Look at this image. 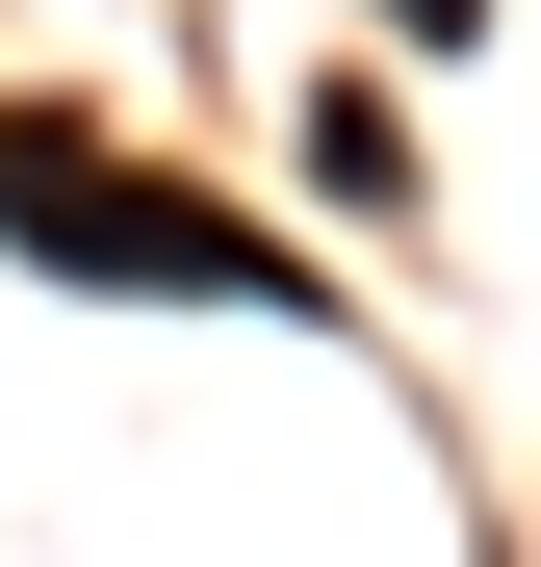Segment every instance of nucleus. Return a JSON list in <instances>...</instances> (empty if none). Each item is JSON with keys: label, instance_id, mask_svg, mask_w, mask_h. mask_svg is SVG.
I'll return each instance as SVG.
<instances>
[{"label": "nucleus", "instance_id": "f257e3e1", "mask_svg": "<svg viewBox=\"0 0 541 567\" xmlns=\"http://www.w3.org/2000/svg\"><path fill=\"white\" fill-rule=\"evenodd\" d=\"M0 233H27V258H77V284H284L232 207H155V181H104L77 130H0Z\"/></svg>", "mask_w": 541, "mask_h": 567}, {"label": "nucleus", "instance_id": "f03ea898", "mask_svg": "<svg viewBox=\"0 0 541 567\" xmlns=\"http://www.w3.org/2000/svg\"><path fill=\"white\" fill-rule=\"evenodd\" d=\"M387 27H438V52H465V27H490V0H387Z\"/></svg>", "mask_w": 541, "mask_h": 567}]
</instances>
